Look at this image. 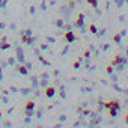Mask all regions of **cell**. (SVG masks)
Returning a JSON list of instances; mask_svg holds the SVG:
<instances>
[{"label":"cell","instance_id":"obj_1","mask_svg":"<svg viewBox=\"0 0 128 128\" xmlns=\"http://www.w3.org/2000/svg\"><path fill=\"white\" fill-rule=\"evenodd\" d=\"M126 63H128V57H126L125 54H116L114 59L110 62V65H113V66L116 68L118 65H126Z\"/></svg>","mask_w":128,"mask_h":128},{"label":"cell","instance_id":"obj_2","mask_svg":"<svg viewBox=\"0 0 128 128\" xmlns=\"http://www.w3.org/2000/svg\"><path fill=\"white\" fill-rule=\"evenodd\" d=\"M74 27L76 29H80V30H84V14L80 12L77 15V20L74 21Z\"/></svg>","mask_w":128,"mask_h":128},{"label":"cell","instance_id":"obj_3","mask_svg":"<svg viewBox=\"0 0 128 128\" xmlns=\"http://www.w3.org/2000/svg\"><path fill=\"white\" fill-rule=\"evenodd\" d=\"M63 39H65V42H68V44H72L77 39V36H76V33L72 30H65V33H63Z\"/></svg>","mask_w":128,"mask_h":128},{"label":"cell","instance_id":"obj_4","mask_svg":"<svg viewBox=\"0 0 128 128\" xmlns=\"http://www.w3.org/2000/svg\"><path fill=\"white\" fill-rule=\"evenodd\" d=\"M104 106H106V108H107V110H108V108H118V110H120V108H122V106L119 104V101H118V100H110V101L104 102Z\"/></svg>","mask_w":128,"mask_h":128},{"label":"cell","instance_id":"obj_5","mask_svg":"<svg viewBox=\"0 0 128 128\" xmlns=\"http://www.w3.org/2000/svg\"><path fill=\"white\" fill-rule=\"evenodd\" d=\"M44 92H45V96H47V98H53V96L56 95V88H54V86H47Z\"/></svg>","mask_w":128,"mask_h":128},{"label":"cell","instance_id":"obj_6","mask_svg":"<svg viewBox=\"0 0 128 128\" xmlns=\"http://www.w3.org/2000/svg\"><path fill=\"white\" fill-rule=\"evenodd\" d=\"M21 42H23V44H27V45H33L35 38H32V36H26V35H21Z\"/></svg>","mask_w":128,"mask_h":128},{"label":"cell","instance_id":"obj_7","mask_svg":"<svg viewBox=\"0 0 128 128\" xmlns=\"http://www.w3.org/2000/svg\"><path fill=\"white\" fill-rule=\"evenodd\" d=\"M15 70H17L21 76H27V74H29V68H27L26 65H17Z\"/></svg>","mask_w":128,"mask_h":128},{"label":"cell","instance_id":"obj_8","mask_svg":"<svg viewBox=\"0 0 128 128\" xmlns=\"http://www.w3.org/2000/svg\"><path fill=\"white\" fill-rule=\"evenodd\" d=\"M23 110H35V101H26L23 106Z\"/></svg>","mask_w":128,"mask_h":128},{"label":"cell","instance_id":"obj_9","mask_svg":"<svg viewBox=\"0 0 128 128\" xmlns=\"http://www.w3.org/2000/svg\"><path fill=\"white\" fill-rule=\"evenodd\" d=\"M17 59L21 63H26V59H24V54H23V50L21 48H17Z\"/></svg>","mask_w":128,"mask_h":128},{"label":"cell","instance_id":"obj_10","mask_svg":"<svg viewBox=\"0 0 128 128\" xmlns=\"http://www.w3.org/2000/svg\"><path fill=\"white\" fill-rule=\"evenodd\" d=\"M113 42H114V44H120V42H122V35H120V33L113 35Z\"/></svg>","mask_w":128,"mask_h":128},{"label":"cell","instance_id":"obj_11","mask_svg":"<svg viewBox=\"0 0 128 128\" xmlns=\"http://www.w3.org/2000/svg\"><path fill=\"white\" fill-rule=\"evenodd\" d=\"M118 113H119L118 108H108V114H110L112 118H118Z\"/></svg>","mask_w":128,"mask_h":128},{"label":"cell","instance_id":"obj_12","mask_svg":"<svg viewBox=\"0 0 128 128\" xmlns=\"http://www.w3.org/2000/svg\"><path fill=\"white\" fill-rule=\"evenodd\" d=\"M89 32H90L92 35H96V33H98V27H96L95 24H90V26H89Z\"/></svg>","mask_w":128,"mask_h":128},{"label":"cell","instance_id":"obj_13","mask_svg":"<svg viewBox=\"0 0 128 128\" xmlns=\"http://www.w3.org/2000/svg\"><path fill=\"white\" fill-rule=\"evenodd\" d=\"M106 72H107L108 76H112V74L114 72V66H113V65H107V66H106Z\"/></svg>","mask_w":128,"mask_h":128},{"label":"cell","instance_id":"obj_14","mask_svg":"<svg viewBox=\"0 0 128 128\" xmlns=\"http://www.w3.org/2000/svg\"><path fill=\"white\" fill-rule=\"evenodd\" d=\"M104 108H106V106H104V101H98V106H96V112H100V113H101Z\"/></svg>","mask_w":128,"mask_h":128},{"label":"cell","instance_id":"obj_15","mask_svg":"<svg viewBox=\"0 0 128 128\" xmlns=\"http://www.w3.org/2000/svg\"><path fill=\"white\" fill-rule=\"evenodd\" d=\"M56 26H57L59 29H62V30H63V27H65V21L59 18V20H56Z\"/></svg>","mask_w":128,"mask_h":128},{"label":"cell","instance_id":"obj_16","mask_svg":"<svg viewBox=\"0 0 128 128\" xmlns=\"http://www.w3.org/2000/svg\"><path fill=\"white\" fill-rule=\"evenodd\" d=\"M83 57H84L86 60H89V59L92 57V54H90V51H89V50H84V53H83Z\"/></svg>","mask_w":128,"mask_h":128},{"label":"cell","instance_id":"obj_17","mask_svg":"<svg viewBox=\"0 0 128 128\" xmlns=\"http://www.w3.org/2000/svg\"><path fill=\"white\" fill-rule=\"evenodd\" d=\"M80 65H82V62H80V60H76V62L72 63V68H74V70H80Z\"/></svg>","mask_w":128,"mask_h":128},{"label":"cell","instance_id":"obj_18","mask_svg":"<svg viewBox=\"0 0 128 128\" xmlns=\"http://www.w3.org/2000/svg\"><path fill=\"white\" fill-rule=\"evenodd\" d=\"M106 35V29H101V30H98V33H96V36H100V38H102Z\"/></svg>","mask_w":128,"mask_h":128},{"label":"cell","instance_id":"obj_19","mask_svg":"<svg viewBox=\"0 0 128 128\" xmlns=\"http://www.w3.org/2000/svg\"><path fill=\"white\" fill-rule=\"evenodd\" d=\"M24 114H26L27 118H32V116H33V110H24Z\"/></svg>","mask_w":128,"mask_h":128},{"label":"cell","instance_id":"obj_20","mask_svg":"<svg viewBox=\"0 0 128 128\" xmlns=\"http://www.w3.org/2000/svg\"><path fill=\"white\" fill-rule=\"evenodd\" d=\"M21 35H26V36H32V30H29V29H27V30H23V33H21Z\"/></svg>","mask_w":128,"mask_h":128},{"label":"cell","instance_id":"obj_21","mask_svg":"<svg viewBox=\"0 0 128 128\" xmlns=\"http://www.w3.org/2000/svg\"><path fill=\"white\" fill-rule=\"evenodd\" d=\"M108 48H110V44H104V45L101 47V50H102V51H107Z\"/></svg>","mask_w":128,"mask_h":128},{"label":"cell","instance_id":"obj_22","mask_svg":"<svg viewBox=\"0 0 128 128\" xmlns=\"http://www.w3.org/2000/svg\"><path fill=\"white\" fill-rule=\"evenodd\" d=\"M47 42H51V44H54V42H56V39H54V38H51V36H47Z\"/></svg>","mask_w":128,"mask_h":128},{"label":"cell","instance_id":"obj_23","mask_svg":"<svg viewBox=\"0 0 128 128\" xmlns=\"http://www.w3.org/2000/svg\"><path fill=\"white\" fill-rule=\"evenodd\" d=\"M68 51H70V47H68V45H66V47H65V48H63V51H62V54H66V53H68Z\"/></svg>","mask_w":128,"mask_h":128},{"label":"cell","instance_id":"obj_24","mask_svg":"<svg viewBox=\"0 0 128 128\" xmlns=\"http://www.w3.org/2000/svg\"><path fill=\"white\" fill-rule=\"evenodd\" d=\"M0 6L5 8V6H6V0H0Z\"/></svg>","mask_w":128,"mask_h":128},{"label":"cell","instance_id":"obj_25","mask_svg":"<svg viewBox=\"0 0 128 128\" xmlns=\"http://www.w3.org/2000/svg\"><path fill=\"white\" fill-rule=\"evenodd\" d=\"M41 9H42V11H45V9H47V5H45V2H42V3H41Z\"/></svg>","mask_w":128,"mask_h":128},{"label":"cell","instance_id":"obj_26","mask_svg":"<svg viewBox=\"0 0 128 128\" xmlns=\"http://www.w3.org/2000/svg\"><path fill=\"white\" fill-rule=\"evenodd\" d=\"M41 50H48V45H47V44H42V45H41Z\"/></svg>","mask_w":128,"mask_h":128},{"label":"cell","instance_id":"obj_27","mask_svg":"<svg viewBox=\"0 0 128 128\" xmlns=\"http://www.w3.org/2000/svg\"><path fill=\"white\" fill-rule=\"evenodd\" d=\"M21 92H23V94H24V95H27V94H30V89H23V90H21Z\"/></svg>","mask_w":128,"mask_h":128},{"label":"cell","instance_id":"obj_28","mask_svg":"<svg viewBox=\"0 0 128 128\" xmlns=\"http://www.w3.org/2000/svg\"><path fill=\"white\" fill-rule=\"evenodd\" d=\"M36 118H42V110H38V113H36Z\"/></svg>","mask_w":128,"mask_h":128},{"label":"cell","instance_id":"obj_29","mask_svg":"<svg viewBox=\"0 0 128 128\" xmlns=\"http://www.w3.org/2000/svg\"><path fill=\"white\" fill-rule=\"evenodd\" d=\"M68 2H70V8H74V2H76V0H68Z\"/></svg>","mask_w":128,"mask_h":128},{"label":"cell","instance_id":"obj_30","mask_svg":"<svg viewBox=\"0 0 128 128\" xmlns=\"http://www.w3.org/2000/svg\"><path fill=\"white\" fill-rule=\"evenodd\" d=\"M82 112H83V106H82V107H77V113L82 114Z\"/></svg>","mask_w":128,"mask_h":128},{"label":"cell","instance_id":"obj_31","mask_svg":"<svg viewBox=\"0 0 128 128\" xmlns=\"http://www.w3.org/2000/svg\"><path fill=\"white\" fill-rule=\"evenodd\" d=\"M8 62H9V65H14V63H15V59H9Z\"/></svg>","mask_w":128,"mask_h":128},{"label":"cell","instance_id":"obj_32","mask_svg":"<svg viewBox=\"0 0 128 128\" xmlns=\"http://www.w3.org/2000/svg\"><path fill=\"white\" fill-rule=\"evenodd\" d=\"M119 33H120V35H122V36H126V30H120V32H119Z\"/></svg>","mask_w":128,"mask_h":128},{"label":"cell","instance_id":"obj_33","mask_svg":"<svg viewBox=\"0 0 128 128\" xmlns=\"http://www.w3.org/2000/svg\"><path fill=\"white\" fill-rule=\"evenodd\" d=\"M94 2H95V0H86V3H88V5H92Z\"/></svg>","mask_w":128,"mask_h":128},{"label":"cell","instance_id":"obj_34","mask_svg":"<svg viewBox=\"0 0 128 128\" xmlns=\"http://www.w3.org/2000/svg\"><path fill=\"white\" fill-rule=\"evenodd\" d=\"M124 122H125V124L128 125V114H125V119H124Z\"/></svg>","mask_w":128,"mask_h":128},{"label":"cell","instance_id":"obj_35","mask_svg":"<svg viewBox=\"0 0 128 128\" xmlns=\"http://www.w3.org/2000/svg\"><path fill=\"white\" fill-rule=\"evenodd\" d=\"M125 56H126V57H128V47H126V48H125Z\"/></svg>","mask_w":128,"mask_h":128},{"label":"cell","instance_id":"obj_36","mask_svg":"<svg viewBox=\"0 0 128 128\" xmlns=\"http://www.w3.org/2000/svg\"><path fill=\"white\" fill-rule=\"evenodd\" d=\"M0 29H5V24H2V23H0Z\"/></svg>","mask_w":128,"mask_h":128},{"label":"cell","instance_id":"obj_37","mask_svg":"<svg viewBox=\"0 0 128 128\" xmlns=\"http://www.w3.org/2000/svg\"><path fill=\"white\" fill-rule=\"evenodd\" d=\"M0 119H2V113H0Z\"/></svg>","mask_w":128,"mask_h":128}]
</instances>
